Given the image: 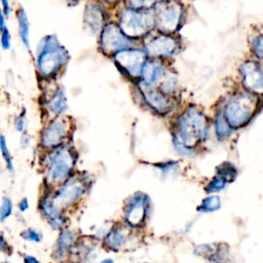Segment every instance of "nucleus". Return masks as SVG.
Returning a JSON list of instances; mask_svg holds the SVG:
<instances>
[{
    "instance_id": "nucleus-1",
    "label": "nucleus",
    "mask_w": 263,
    "mask_h": 263,
    "mask_svg": "<svg viewBox=\"0 0 263 263\" xmlns=\"http://www.w3.org/2000/svg\"><path fill=\"white\" fill-rule=\"evenodd\" d=\"M177 127L174 145L181 154H191L193 147L205 139L209 133L206 117L196 107H188L180 115L177 119Z\"/></svg>"
},
{
    "instance_id": "nucleus-2",
    "label": "nucleus",
    "mask_w": 263,
    "mask_h": 263,
    "mask_svg": "<svg viewBox=\"0 0 263 263\" xmlns=\"http://www.w3.org/2000/svg\"><path fill=\"white\" fill-rule=\"evenodd\" d=\"M67 50L60 44L55 35L43 37L37 47L36 66L43 77H52L66 64Z\"/></svg>"
},
{
    "instance_id": "nucleus-3",
    "label": "nucleus",
    "mask_w": 263,
    "mask_h": 263,
    "mask_svg": "<svg viewBox=\"0 0 263 263\" xmlns=\"http://www.w3.org/2000/svg\"><path fill=\"white\" fill-rule=\"evenodd\" d=\"M256 99L249 92H241L231 97L224 109L223 115L231 128L246 125L255 114Z\"/></svg>"
},
{
    "instance_id": "nucleus-4",
    "label": "nucleus",
    "mask_w": 263,
    "mask_h": 263,
    "mask_svg": "<svg viewBox=\"0 0 263 263\" xmlns=\"http://www.w3.org/2000/svg\"><path fill=\"white\" fill-rule=\"evenodd\" d=\"M76 156L72 148L59 147L50 153L46 167V182L50 185L64 184L75 165Z\"/></svg>"
},
{
    "instance_id": "nucleus-5",
    "label": "nucleus",
    "mask_w": 263,
    "mask_h": 263,
    "mask_svg": "<svg viewBox=\"0 0 263 263\" xmlns=\"http://www.w3.org/2000/svg\"><path fill=\"white\" fill-rule=\"evenodd\" d=\"M154 25L153 11L149 8L126 7L120 14L119 28L127 37H141Z\"/></svg>"
},
{
    "instance_id": "nucleus-6",
    "label": "nucleus",
    "mask_w": 263,
    "mask_h": 263,
    "mask_svg": "<svg viewBox=\"0 0 263 263\" xmlns=\"http://www.w3.org/2000/svg\"><path fill=\"white\" fill-rule=\"evenodd\" d=\"M154 25L163 34L175 32L182 18V6L175 1H162L153 3Z\"/></svg>"
},
{
    "instance_id": "nucleus-7",
    "label": "nucleus",
    "mask_w": 263,
    "mask_h": 263,
    "mask_svg": "<svg viewBox=\"0 0 263 263\" xmlns=\"http://www.w3.org/2000/svg\"><path fill=\"white\" fill-rule=\"evenodd\" d=\"M85 192V184L82 179L67 180L63 186L51 196H46L54 211L62 212L73 205Z\"/></svg>"
},
{
    "instance_id": "nucleus-8",
    "label": "nucleus",
    "mask_w": 263,
    "mask_h": 263,
    "mask_svg": "<svg viewBox=\"0 0 263 263\" xmlns=\"http://www.w3.org/2000/svg\"><path fill=\"white\" fill-rule=\"evenodd\" d=\"M69 133V118L59 116L50 121L41 132V145L46 149H57L65 142Z\"/></svg>"
},
{
    "instance_id": "nucleus-9",
    "label": "nucleus",
    "mask_w": 263,
    "mask_h": 263,
    "mask_svg": "<svg viewBox=\"0 0 263 263\" xmlns=\"http://www.w3.org/2000/svg\"><path fill=\"white\" fill-rule=\"evenodd\" d=\"M132 45V40L122 33L119 26L108 24L104 27L101 34V48L106 54H115L119 51L130 49Z\"/></svg>"
},
{
    "instance_id": "nucleus-10",
    "label": "nucleus",
    "mask_w": 263,
    "mask_h": 263,
    "mask_svg": "<svg viewBox=\"0 0 263 263\" xmlns=\"http://www.w3.org/2000/svg\"><path fill=\"white\" fill-rule=\"evenodd\" d=\"M148 210V196L136 193L129 197L124 205V220L132 227H140L145 223Z\"/></svg>"
},
{
    "instance_id": "nucleus-11",
    "label": "nucleus",
    "mask_w": 263,
    "mask_h": 263,
    "mask_svg": "<svg viewBox=\"0 0 263 263\" xmlns=\"http://www.w3.org/2000/svg\"><path fill=\"white\" fill-rule=\"evenodd\" d=\"M115 62L130 77H141L143 66L146 62V53L142 49H125L114 54Z\"/></svg>"
},
{
    "instance_id": "nucleus-12",
    "label": "nucleus",
    "mask_w": 263,
    "mask_h": 263,
    "mask_svg": "<svg viewBox=\"0 0 263 263\" xmlns=\"http://www.w3.org/2000/svg\"><path fill=\"white\" fill-rule=\"evenodd\" d=\"M145 48L146 55L151 58H168L179 50V41L175 37L162 33L150 39Z\"/></svg>"
},
{
    "instance_id": "nucleus-13",
    "label": "nucleus",
    "mask_w": 263,
    "mask_h": 263,
    "mask_svg": "<svg viewBox=\"0 0 263 263\" xmlns=\"http://www.w3.org/2000/svg\"><path fill=\"white\" fill-rule=\"evenodd\" d=\"M239 71L242 77V84L249 91L261 93L262 91V70L261 66L253 61L241 64Z\"/></svg>"
},
{
    "instance_id": "nucleus-14",
    "label": "nucleus",
    "mask_w": 263,
    "mask_h": 263,
    "mask_svg": "<svg viewBox=\"0 0 263 263\" xmlns=\"http://www.w3.org/2000/svg\"><path fill=\"white\" fill-rule=\"evenodd\" d=\"M140 88L148 105L157 113L164 115L171 111L173 103L162 91L155 88L154 86L145 85L142 82L140 83Z\"/></svg>"
},
{
    "instance_id": "nucleus-15",
    "label": "nucleus",
    "mask_w": 263,
    "mask_h": 263,
    "mask_svg": "<svg viewBox=\"0 0 263 263\" xmlns=\"http://www.w3.org/2000/svg\"><path fill=\"white\" fill-rule=\"evenodd\" d=\"M195 253L210 263H225L228 260V250L221 243L200 245L195 249Z\"/></svg>"
},
{
    "instance_id": "nucleus-16",
    "label": "nucleus",
    "mask_w": 263,
    "mask_h": 263,
    "mask_svg": "<svg viewBox=\"0 0 263 263\" xmlns=\"http://www.w3.org/2000/svg\"><path fill=\"white\" fill-rule=\"evenodd\" d=\"M76 238H77V235L74 231L69 230V229L63 230L60 233V235L57 239V243L53 249V253H52L53 259L58 262L64 261L67 254L69 253L70 249L74 246Z\"/></svg>"
},
{
    "instance_id": "nucleus-17",
    "label": "nucleus",
    "mask_w": 263,
    "mask_h": 263,
    "mask_svg": "<svg viewBox=\"0 0 263 263\" xmlns=\"http://www.w3.org/2000/svg\"><path fill=\"white\" fill-rule=\"evenodd\" d=\"M163 74L164 69L158 61H146L141 73V76L143 78L142 83L148 86H155L156 83L160 81Z\"/></svg>"
},
{
    "instance_id": "nucleus-18",
    "label": "nucleus",
    "mask_w": 263,
    "mask_h": 263,
    "mask_svg": "<svg viewBox=\"0 0 263 263\" xmlns=\"http://www.w3.org/2000/svg\"><path fill=\"white\" fill-rule=\"evenodd\" d=\"M127 239V229L123 226H114L104 236V246L113 251L118 252Z\"/></svg>"
},
{
    "instance_id": "nucleus-19",
    "label": "nucleus",
    "mask_w": 263,
    "mask_h": 263,
    "mask_svg": "<svg viewBox=\"0 0 263 263\" xmlns=\"http://www.w3.org/2000/svg\"><path fill=\"white\" fill-rule=\"evenodd\" d=\"M104 22V13L100 7L93 3H88L84 12V23L92 32H98Z\"/></svg>"
},
{
    "instance_id": "nucleus-20",
    "label": "nucleus",
    "mask_w": 263,
    "mask_h": 263,
    "mask_svg": "<svg viewBox=\"0 0 263 263\" xmlns=\"http://www.w3.org/2000/svg\"><path fill=\"white\" fill-rule=\"evenodd\" d=\"M16 20L18 26L20 38L27 49L30 50V22L28 15L23 7H20L16 11Z\"/></svg>"
},
{
    "instance_id": "nucleus-21",
    "label": "nucleus",
    "mask_w": 263,
    "mask_h": 263,
    "mask_svg": "<svg viewBox=\"0 0 263 263\" xmlns=\"http://www.w3.org/2000/svg\"><path fill=\"white\" fill-rule=\"evenodd\" d=\"M47 108L53 114L63 113L67 109V99L62 88H57L47 100Z\"/></svg>"
},
{
    "instance_id": "nucleus-22",
    "label": "nucleus",
    "mask_w": 263,
    "mask_h": 263,
    "mask_svg": "<svg viewBox=\"0 0 263 263\" xmlns=\"http://www.w3.org/2000/svg\"><path fill=\"white\" fill-rule=\"evenodd\" d=\"M75 259L79 263H92L96 259V253L92 247L87 245H78L75 247Z\"/></svg>"
},
{
    "instance_id": "nucleus-23",
    "label": "nucleus",
    "mask_w": 263,
    "mask_h": 263,
    "mask_svg": "<svg viewBox=\"0 0 263 263\" xmlns=\"http://www.w3.org/2000/svg\"><path fill=\"white\" fill-rule=\"evenodd\" d=\"M217 176L221 177L226 183H230L233 182L237 176V170L236 167L230 163V162H224L221 163L218 167H217Z\"/></svg>"
},
{
    "instance_id": "nucleus-24",
    "label": "nucleus",
    "mask_w": 263,
    "mask_h": 263,
    "mask_svg": "<svg viewBox=\"0 0 263 263\" xmlns=\"http://www.w3.org/2000/svg\"><path fill=\"white\" fill-rule=\"evenodd\" d=\"M221 208V199L217 195H211L204 198L201 203L196 208L200 213H212L216 212Z\"/></svg>"
},
{
    "instance_id": "nucleus-25",
    "label": "nucleus",
    "mask_w": 263,
    "mask_h": 263,
    "mask_svg": "<svg viewBox=\"0 0 263 263\" xmlns=\"http://www.w3.org/2000/svg\"><path fill=\"white\" fill-rule=\"evenodd\" d=\"M215 126H216V133H217V136L219 138L220 141L224 140L226 137H228L230 134H231V130L232 128L228 125V123L226 122L225 118H224V115H223V112L221 113H218L216 115V118H215Z\"/></svg>"
},
{
    "instance_id": "nucleus-26",
    "label": "nucleus",
    "mask_w": 263,
    "mask_h": 263,
    "mask_svg": "<svg viewBox=\"0 0 263 263\" xmlns=\"http://www.w3.org/2000/svg\"><path fill=\"white\" fill-rule=\"evenodd\" d=\"M0 152H1V155H2L3 160L5 161L6 168H7L10 173H13L14 167H13L12 156H11L10 151H9V149H8L7 142H6V138H5L4 135H0Z\"/></svg>"
},
{
    "instance_id": "nucleus-27",
    "label": "nucleus",
    "mask_w": 263,
    "mask_h": 263,
    "mask_svg": "<svg viewBox=\"0 0 263 263\" xmlns=\"http://www.w3.org/2000/svg\"><path fill=\"white\" fill-rule=\"evenodd\" d=\"M12 200L8 196H2L0 202V222H5L12 215Z\"/></svg>"
},
{
    "instance_id": "nucleus-28",
    "label": "nucleus",
    "mask_w": 263,
    "mask_h": 263,
    "mask_svg": "<svg viewBox=\"0 0 263 263\" xmlns=\"http://www.w3.org/2000/svg\"><path fill=\"white\" fill-rule=\"evenodd\" d=\"M21 236L23 239L27 241H32V242H40L42 240V234L40 231H38L35 228H27L21 232Z\"/></svg>"
},
{
    "instance_id": "nucleus-29",
    "label": "nucleus",
    "mask_w": 263,
    "mask_h": 263,
    "mask_svg": "<svg viewBox=\"0 0 263 263\" xmlns=\"http://www.w3.org/2000/svg\"><path fill=\"white\" fill-rule=\"evenodd\" d=\"M227 185V183L219 176L216 175V177L209 183V185L206 186V188L204 189L208 193H212L215 191H219L225 188V186Z\"/></svg>"
},
{
    "instance_id": "nucleus-30",
    "label": "nucleus",
    "mask_w": 263,
    "mask_h": 263,
    "mask_svg": "<svg viewBox=\"0 0 263 263\" xmlns=\"http://www.w3.org/2000/svg\"><path fill=\"white\" fill-rule=\"evenodd\" d=\"M10 39H11L10 32H9L8 28L6 27L4 30L1 31V36H0V44H1L2 49L8 50L10 48V45H11Z\"/></svg>"
},
{
    "instance_id": "nucleus-31",
    "label": "nucleus",
    "mask_w": 263,
    "mask_h": 263,
    "mask_svg": "<svg viewBox=\"0 0 263 263\" xmlns=\"http://www.w3.org/2000/svg\"><path fill=\"white\" fill-rule=\"evenodd\" d=\"M0 252L4 253L6 255H10L12 253V248L8 243L7 239L3 234H0Z\"/></svg>"
},
{
    "instance_id": "nucleus-32",
    "label": "nucleus",
    "mask_w": 263,
    "mask_h": 263,
    "mask_svg": "<svg viewBox=\"0 0 263 263\" xmlns=\"http://www.w3.org/2000/svg\"><path fill=\"white\" fill-rule=\"evenodd\" d=\"M25 125H26V120H25V115L24 114H20L18 116H16L15 120H14V126L15 129L20 133H23L25 129Z\"/></svg>"
},
{
    "instance_id": "nucleus-33",
    "label": "nucleus",
    "mask_w": 263,
    "mask_h": 263,
    "mask_svg": "<svg viewBox=\"0 0 263 263\" xmlns=\"http://www.w3.org/2000/svg\"><path fill=\"white\" fill-rule=\"evenodd\" d=\"M253 48H254V50L256 51L258 58L261 59V57H262V36H261V35L254 39Z\"/></svg>"
},
{
    "instance_id": "nucleus-34",
    "label": "nucleus",
    "mask_w": 263,
    "mask_h": 263,
    "mask_svg": "<svg viewBox=\"0 0 263 263\" xmlns=\"http://www.w3.org/2000/svg\"><path fill=\"white\" fill-rule=\"evenodd\" d=\"M0 3H1V8H0V10L2 11V13L4 14L5 17H8V15L10 14V10H11L9 2L6 1V0H2Z\"/></svg>"
},
{
    "instance_id": "nucleus-35",
    "label": "nucleus",
    "mask_w": 263,
    "mask_h": 263,
    "mask_svg": "<svg viewBox=\"0 0 263 263\" xmlns=\"http://www.w3.org/2000/svg\"><path fill=\"white\" fill-rule=\"evenodd\" d=\"M17 208L20 212H26L29 209V200L27 197L22 198L18 203H17Z\"/></svg>"
},
{
    "instance_id": "nucleus-36",
    "label": "nucleus",
    "mask_w": 263,
    "mask_h": 263,
    "mask_svg": "<svg viewBox=\"0 0 263 263\" xmlns=\"http://www.w3.org/2000/svg\"><path fill=\"white\" fill-rule=\"evenodd\" d=\"M23 260H24V263H42L39 259H37L32 255H25Z\"/></svg>"
},
{
    "instance_id": "nucleus-37",
    "label": "nucleus",
    "mask_w": 263,
    "mask_h": 263,
    "mask_svg": "<svg viewBox=\"0 0 263 263\" xmlns=\"http://www.w3.org/2000/svg\"><path fill=\"white\" fill-rule=\"evenodd\" d=\"M6 28V17L0 10V32Z\"/></svg>"
},
{
    "instance_id": "nucleus-38",
    "label": "nucleus",
    "mask_w": 263,
    "mask_h": 263,
    "mask_svg": "<svg viewBox=\"0 0 263 263\" xmlns=\"http://www.w3.org/2000/svg\"><path fill=\"white\" fill-rule=\"evenodd\" d=\"M100 263H114V260L111 259V258H107V259L102 260Z\"/></svg>"
},
{
    "instance_id": "nucleus-39",
    "label": "nucleus",
    "mask_w": 263,
    "mask_h": 263,
    "mask_svg": "<svg viewBox=\"0 0 263 263\" xmlns=\"http://www.w3.org/2000/svg\"><path fill=\"white\" fill-rule=\"evenodd\" d=\"M2 263H10V262H9V261H7V260H5V261H3Z\"/></svg>"
},
{
    "instance_id": "nucleus-40",
    "label": "nucleus",
    "mask_w": 263,
    "mask_h": 263,
    "mask_svg": "<svg viewBox=\"0 0 263 263\" xmlns=\"http://www.w3.org/2000/svg\"><path fill=\"white\" fill-rule=\"evenodd\" d=\"M142 263H148V262H142Z\"/></svg>"
}]
</instances>
